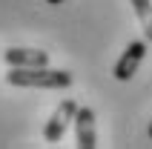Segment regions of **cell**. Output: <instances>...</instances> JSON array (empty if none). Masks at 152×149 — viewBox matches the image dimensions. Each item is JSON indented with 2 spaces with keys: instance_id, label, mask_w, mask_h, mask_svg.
I'll return each mask as SVG.
<instances>
[{
  "instance_id": "cell-9",
  "label": "cell",
  "mask_w": 152,
  "mask_h": 149,
  "mask_svg": "<svg viewBox=\"0 0 152 149\" xmlns=\"http://www.w3.org/2000/svg\"><path fill=\"white\" fill-rule=\"evenodd\" d=\"M149 138H152V126H149Z\"/></svg>"
},
{
  "instance_id": "cell-2",
  "label": "cell",
  "mask_w": 152,
  "mask_h": 149,
  "mask_svg": "<svg viewBox=\"0 0 152 149\" xmlns=\"http://www.w3.org/2000/svg\"><path fill=\"white\" fill-rule=\"evenodd\" d=\"M75 115H77V103L72 98H66V100H60L58 103V109L52 112V118L46 121V126H43V138L49 143H58L63 135H66V129H69V123L75 121Z\"/></svg>"
},
{
  "instance_id": "cell-3",
  "label": "cell",
  "mask_w": 152,
  "mask_h": 149,
  "mask_svg": "<svg viewBox=\"0 0 152 149\" xmlns=\"http://www.w3.org/2000/svg\"><path fill=\"white\" fill-rule=\"evenodd\" d=\"M144 55H146V40H132V43L126 46V52L121 55V60L115 63L112 77H115V80H129V77L138 72V66H141Z\"/></svg>"
},
{
  "instance_id": "cell-8",
  "label": "cell",
  "mask_w": 152,
  "mask_h": 149,
  "mask_svg": "<svg viewBox=\"0 0 152 149\" xmlns=\"http://www.w3.org/2000/svg\"><path fill=\"white\" fill-rule=\"evenodd\" d=\"M46 3H49V6H58V3H63V0H46Z\"/></svg>"
},
{
  "instance_id": "cell-6",
  "label": "cell",
  "mask_w": 152,
  "mask_h": 149,
  "mask_svg": "<svg viewBox=\"0 0 152 149\" xmlns=\"http://www.w3.org/2000/svg\"><path fill=\"white\" fill-rule=\"evenodd\" d=\"M132 6H135V15H138V20L141 23H146L152 17V0H129Z\"/></svg>"
},
{
  "instance_id": "cell-1",
  "label": "cell",
  "mask_w": 152,
  "mask_h": 149,
  "mask_svg": "<svg viewBox=\"0 0 152 149\" xmlns=\"http://www.w3.org/2000/svg\"><path fill=\"white\" fill-rule=\"evenodd\" d=\"M12 86H26V89H66L72 86V74L66 69H46V66H32V69H17L6 74Z\"/></svg>"
},
{
  "instance_id": "cell-5",
  "label": "cell",
  "mask_w": 152,
  "mask_h": 149,
  "mask_svg": "<svg viewBox=\"0 0 152 149\" xmlns=\"http://www.w3.org/2000/svg\"><path fill=\"white\" fill-rule=\"evenodd\" d=\"M3 60L9 66H17V69H32V66H46L49 63V55L40 49H6L3 52Z\"/></svg>"
},
{
  "instance_id": "cell-7",
  "label": "cell",
  "mask_w": 152,
  "mask_h": 149,
  "mask_svg": "<svg viewBox=\"0 0 152 149\" xmlns=\"http://www.w3.org/2000/svg\"><path fill=\"white\" fill-rule=\"evenodd\" d=\"M144 40H146V43H152V17L144 23Z\"/></svg>"
},
{
  "instance_id": "cell-4",
  "label": "cell",
  "mask_w": 152,
  "mask_h": 149,
  "mask_svg": "<svg viewBox=\"0 0 152 149\" xmlns=\"http://www.w3.org/2000/svg\"><path fill=\"white\" fill-rule=\"evenodd\" d=\"M75 135L80 149H95L98 146V132H95V112L89 106H77L75 115Z\"/></svg>"
}]
</instances>
